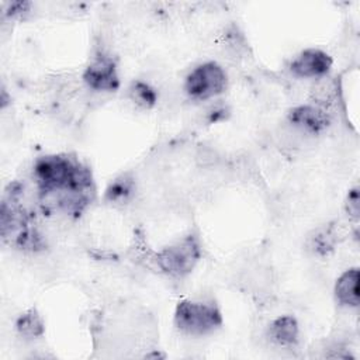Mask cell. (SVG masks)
<instances>
[{
    "instance_id": "obj_2",
    "label": "cell",
    "mask_w": 360,
    "mask_h": 360,
    "mask_svg": "<svg viewBox=\"0 0 360 360\" xmlns=\"http://www.w3.org/2000/svg\"><path fill=\"white\" fill-rule=\"evenodd\" d=\"M176 326L188 335H204L222 323L219 309L212 304L183 300L174 312Z\"/></svg>"
},
{
    "instance_id": "obj_8",
    "label": "cell",
    "mask_w": 360,
    "mask_h": 360,
    "mask_svg": "<svg viewBox=\"0 0 360 360\" xmlns=\"http://www.w3.org/2000/svg\"><path fill=\"white\" fill-rule=\"evenodd\" d=\"M335 295L336 300L343 305H359V269H350L338 278Z\"/></svg>"
},
{
    "instance_id": "obj_5",
    "label": "cell",
    "mask_w": 360,
    "mask_h": 360,
    "mask_svg": "<svg viewBox=\"0 0 360 360\" xmlns=\"http://www.w3.org/2000/svg\"><path fill=\"white\" fill-rule=\"evenodd\" d=\"M83 80L89 87L100 91H114L120 87L115 62L108 56H98L84 70Z\"/></svg>"
},
{
    "instance_id": "obj_3",
    "label": "cell",
    "mask_w": 360,
    "mask_h": 360,
    "mask_svg": "<svg viewBox=\"0 0 360 360\" xmlns=\"http://www.w3.org/2000/svg\"><path fill=\"white\" fill-rule=\"evenodd\" d=\"M200 256L201 249L197 238L194 235H188L181 240L165 248L156 256V262L160 270L165 273L174 277H183L194 269L200 260Z\"/></svg>"
},
{
    "instance_id": "obj_7",
    "label": "cell",
    "mask_w": 360,
    "mask_h": 360,
    "mask_svg": "<svg viewBox=\"0 0 360 360\" xmlns=\"http://www.w3.org/2000/svg\"><path fill=\"white\" fill-rule=\"evenodd\" d=\"M288 118L297 127H301L302 129H307L315 134L321 132L329 124L328 114L322 108L314 107V105L295 107L294 110H291Z\"/></svg>"
},
{
    "instance_id": "obj_1",
    "label": "cell",
    "mask_w": 360,
    "mask_h": 360,
    "mask_svg": "<svg viewBox=\"0 0 360 360\" xmlns=\"http://www.w3.org/2000/svg\"><path fill=\"white\" fill-rule=\"evenodd\" d=\"M35 177L42 194L62 193L60 205L79 211L87 201L91 179L87 169L68 156H45L35 163Z\"/></svg>"
},
{
    "instance_id": "obj_10",
    "label": "cell",
    "mask_w": 360,
    "mask_h": 360,
    "mask_svg": "<svg viewBox=\"0 0 360 360\" xmlns=\"http://www.w3.org/2000/svg\"><path fill=\"white\" fill-rule=\"evenodd\" d=\"M17 330L25 338H38L44 333V325L35 309H30L17 319Z\"/></svg>"
},
{
    "instance_id": "obj_9",
    "label": "cell",
    "mask_w": 360,
    "mask_h": 360,
    "mask_svg": "<svg viewBox=\"0 0 360 360\" xmlns=\"http://www.w3.org/2000/svg\"><path fill=\"white\" fill-rule=\"evenodd\" d=\"M271 339L281 346H292L298 340V323L290 315L274 319L270 325Z\"/></svg>"
},
{
    "instance_id": "obj_4",
    "label": "cell",
    "mask_w": 360,
    "mask_h": 360,
    "mask_svg": "<svg viewBox=\"0 0 360 360\" xmlns=\"http://www.w3.org/2000/svg\"><path fill=\"white\" fill-rule=\"evenodd\" d=\"M226 87V75L215 62H207L194 68L186 77L187 94L197 100H205L221 94Z\"/></svg>"
},
{
    "instance_id": "obj_11",
    "label": "cell",
    "mask_w": 360,
    "mask_h": 360,
    "mask_svg": "<svg viewBox=\"0 0 360 360\" xmlns=\"http://www.w3.org/2000/svg\"><path fill=\"white\" fill-rule=\"evenodd\" d=\"M129 97L138 105L143 108H150L155 105L158 94L149 84L143 82H134L129 87Z\"/></svg>"
},
{
    "instance_id": "obj_12",
    "label": "cell",
    "mask_w": 360,
    "mask_h": 360,
    "mask_svg": "<svg viewBox=\"0 0 360 360\" xmlns=\"http://www.w3.org/2000/svg\"><path fill=\"white\" fill-rule=\"evenodd\" d=\"M132 188H134V183L131 179H128L127 176H122L117 180H114L107 191H105V198L108 201H114V202H124L129 194L132 193Z\"/></svg>"
},
{
    "instance_id": "obj_6",
    "label": "cell",
    "mask_w": 360,
    "mask_h": 360,
    "mask_svg": "<svg viewBox=\"0 0 360 360\" xmlns=\"http://www.w3.org/2000/svg\"><path fill=\"white\" fill-rule=\"evenodd\" d=\"M330 66V56L319 49H305L291 62V70L301 77L323 76Z\"/></svg>"
},
{
    "instance_id": "obj_13",
    "label": "cell",
    "mask_w": 360,
    "mask_h": 360,
    "mask_svg": "<svg viewBox=\"0 0 360 360\" xmlns=\"http://www.w3.org/2000/svg\"><path fill=\"white\" fill-rule=\"evenodd\" d=\"M347 211L352 217H359V190L353 188L349 191L347 195Z\"/></svg>"
}]
</instances>
